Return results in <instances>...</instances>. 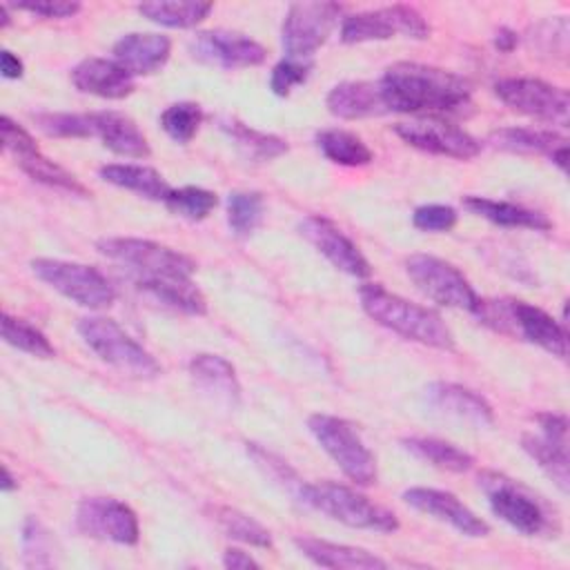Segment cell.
Instances as JSON below:
<instances>
[{"mask_svg": "<svg viewBox=\"0 0 570 570\" xmlns=\"http://www.w3.org/2000/svg\"><path fill=\"white\" fill-rule=\"evenodd\" d=\"M2 338L7 345L27 352L36 358H53L56 356V347L49 343V338L31 323L16 318L11 314H2Z\"/></svg>", "mask_w": 570, "mask_h": 570, "instance_id": "36", "label": "cell"}, {"mask_svg": "<svg viewBox=\"0 0 570 570\" xmlns=\"http://www.w3.org/2000/svg\"><path fill=\"white\" fill-rule=\"evenodd\" d=\"M405 36L412 40H425L430 36L428 20L407 4L379 7L347 16L341 24V40L347 45L370 42V40H390L394 36Z\"/></svg>", "mask_w": 570, "mask_h": 570, "instance_id": "10", "label": "cell"}, {"mask_svg": "<svg viewBox=\"0 0 570 570\" xmlns=\"http://www.w3.org/2000/svg\"><path fill=\"white\" fill-rule=\"evenodd\" d=\"M263 194L232 191L227 198V225L236 236H249L263 220Z\"/></svg>", "mask_w": 570, "mask_h": 570, "instance_id": "38", "label": "cell"}, {"mask_svg": "<svg viewBox=\"0 0 570 570\" xmlns=\"http://www.w3.org/2000/svg\"><path fill=\"white\" fill-rule=\"evenodd\" d=\"M316 147L321 154L345 167H363L374 160L372 149L363 142L361 136L347 131V129H323L316 134Z\"/></svg>", "mask_w": 570, "mask_h": 570, "instance_id": "32", "label": "cell"}, {"mask_svg": "<svg viewBox=\"0 0 570 570\" xmlns=\"http://www.w3.org/2000/svg\"><path fill=\"white\" fill-rule=\"evenodd\" d=\"M94 120V136L102 140L107 149L125 158H147L151 154L145 134L138 125L122 111L105 109L91 111Z\"/></svg>", "mask_w": 570, "mask_h": 570, "instance_id": "25", "label": "cell"}, {"mask_svg": "<svg viewBox=\"0 0 570 570\" xmlns=\"http://www.w3.org/2000/svg\"><path fill=\"white\" fill-rule=\"evenodd\" d=\"M463 205L472 214H476V216H481V218H485V220H490L499 227H512V229L521 227V229H534V232H548L552 227V220L546 214L528 209L523 205L508 203V200L468 196L463 200Z\"/></svg>", "mask_w": 570, "mask_h": 570, "instance_id": "29", "label": "cell"}, {"mask_svg": "<svg viewBox=\"0 0 570 570\" xmlns=\"http://www.w3.org/2000/svg\"><path fill=\"white\" fill-rule=\"evenodd\" d=\"M171 53V40L163 33L134 31L114 45V60L131 76H149L165 67Z\"/></svg>", "mask_w": 570, "mask_h": 570, "instance_id": "21", "label": "cell"}, {"mask_svg": "<svg viewBox=\"0 0 570 570\" xmlns=\"http://www.w3.org/2000/svg\"><path fill=\"white\" fill-rule=\"evenodd\" d=\"M0 16H2V29L9 27L11 18H9V7H7V4H0Z\"/></svg>", "mask_w": 570, "mask_h": 570, "instance_id": "52", "label": "cell"}, {"mask_svg": "<svg viewBox=\"0 0 570 570\" xmlns=\"http://www.w3.org/2000/svg\"><path fill=\"white\" fill-rule=\"evenodd\" d=\"M16 488H18V481L13 479V474L9 472V468L4 465V468H2V483H0V490H2V492H11V490H16Z\"/></svg>", "mask_w": 570, "mask_h": 570, "instance_id": "51", "label": "cell"}, {"mask_svg": "<svg viewBox=\"0 0 570 570\" xmlns=\"http://www.w3.org/2000/svg\"><path fill=\"white\" fill-rule=\"evenodd\" d=\"M0 129H2V145L9 154H13V158L18 156H24V154H31L38 149L33 136L22 127L18 125L16 120H11L7 114L2 116L0 120Z\"/></svg>", "mask_w": 570, "mask_h": 570, "instance_id": "45", "label": "cell"}, {"mask_svg": "<svg viewBox=\"0 0 570 570\" xmlns=\"http://www.w3.org/2000/svg\"><path fill=\"white\" fill-rule=\"evenodd\" d=\"M165 205L176 216H183L189 220H203L216 209L218 196L209 189L187 185L180 189H171L165 198Z\"/></svg>", "mask_w": 570, "mask_h": 570, "instance_id": "39", "label": "cell"}, {"mask_svg": "<svg viewBox=\"0 0 570 570\" xmlns=\"http://www.w3.org/2000/svg\"><path fill=\"white\" fill-rule=\"evenodd\" d=\"M503 312L508 323H512L525 341H530L532 345H539L552 356L566 358L568 334L548 312L525 301H508L503 303Z\"/></svg>", "mask_w": 570, "mask_h": 570, "instance_id": "20", "label": "cell"}, {"mask_svg": "<svg viewBox=\"0 0 570 570\" xmlns=\"http://www.w3.org/2000/svg\"><path fill=\"white\" fill-rule=\"evenodd\" d=\"M31 272L45 285L82 307L102 309L116 301L114 285L91 265L60 258H36L31 261Z\"/></svg>", "mask_w": 570, "mask_h": 570, "instance_id": "7", "label": "cell"}, {"mask_svg": "<svg viewBox=\"0 0 570 570\" xmlns=\"http://www.w3.org/2000/svg\"><path fill=\"white\" fill-rule=\"evenodd\" d=\"M33 120L47 136H56V138H89V136H94L91 114L47 111V114H33Z\"/></svg>", "mask_w": 570, "mask_h": 570, "instance_id": "41", "label": "cell"}, {"mask_svg": "<svg viewBox=\"0 0 570 570\" xmlns=\"http://www.w3.org/2000/svg\"><path fill=\"white\" fill-rule=\"evenodd\" d=\"M98 176L105 183H111L116 187L129 189L138 196H145L149 200H163L171 191L167 180L160 171L147 165H134V163H109L98 169Z\"/></svg>", "mask_w": 570, "mask_h": 570, "instance_id": "30", "label": "cell"}, {"mask_svg": "<svg viewBox=\"0 0 570 570\" xmlns=\"http://www.w3.org/2000/svg\"><path fill=\"white\" fill-rule=\"evenodd\" d=\"M394 134L421 151L459 160H470L481 151V142L474 136L448 120H441L439 116H421L396 122Z\"/></svg>", "mask_w": 570, "mask_h": 570, "instance_id": "12", "label": "cell"}, {"mask_svg": "<svg viewBox=\"0 0 570 570\" xmlns=\"http://www.w3.org/2000/svg\"><path fill=\"white\" fill-rule=\"evenodd\" d=\"M358 301L372 321L396 332L399 336L436 350H454V336L434 309L416 305L379 283L361 285Z\"/></svg>", "mask_w": 570, "mask_h": 570, "instance_id": "2", "label": "cell"}, {"mask_svg": "<svg viewBox=\"0 0 570 570\" xmlns=\"http://www.w3.org/2000/svg\"><path fill=\"white\" fill-rule=\"evenodd\" d=\"M22 550L24 563L29 568H42L53 563V539L36 517H29L22 525Z\"/></svg>", "mask_w": 570, "mask_h": 570, "instance_id": "42", "label": "cell"}, {"mask_svg": "<svg viewBox=\"0 0 570 570\" xmlns=\"http://www.w3.org/2000/svg\"><path fill=\"white\" fill-rule=\"evenodd\" d=\"M191 53L198 60H205L209 65H218L223 69H236V67H256L265 60L267 51L261 42L245 33L225 31V29H212L200 31L191 40Z\"/></svg>", "mask_w": 570, "mask_h": 570, "instance_id": "18", "label": "cell"}, {"mask_svg": "<svg viewBox=\"0 0 570 570\" xmlns=\"http://www.w3.org/2000/svg\"><path fill=\"white\" fill-rule=\"evenodd\" d=\"M488 142L497 149L512 154H539L550 158L561 171L568 165V140L566 136L552 129H532V127H503L490 134Z\"/></svg>", "mask_w": 570, "mask_h": 570, "instance_id": "22", "label": "cell"}, {"mask_svg": "<svg viewBox=\"0 0 570 570\" xmlns=\"http://www.w3.org/2000/svg\"><path fill=\"white\" fill-rule=\"evenodd\" d=\"M341 13H343V7L338 2L289 4L281 27V40H283V49L287 51V58L309 60V56L321 45H325Z\"/></svg>", "mask_w": 570, "mask_h": 570, "instance_id": "9", "label": "cell"}, {"mask_svg": "<svg viewBox=\"0 0 570 570\" xmlns=\"http://www.w3.org/2000/svg\"><path fill=\"white\" fill-rule=\"evenodd\" d=\"M307 428L350 481L358 485L376 481V459L350 421L332 414H312Z\"/></svg>", "mask_w": 570, "mask_h": 570, "instance_id": "6", "label": "cell"}, {"mask_svg": "<svg viewBox=\"0 0 570 570\" xmlns=\"http://www.w3.org/2000/svg\"><path fill=\"white\" fill-rule=\"evenodd\" d=\"M407 452H412L416 459H423L441 470L448 472H465L472 468L474 459L465 450L456 448L454 443L432 439V436H410L401 441Z\"/></svg>", "mask_w": 570, "mask_h": 570, "instance_id": "33", "label": "cell"}, {"mask_svg": "<svg viewBox=\"0 0 570 570\" xmlns=\"http://www.w3.org/2000/svg\"><path fill=\"white\" fill-rule=\"evenodd\" d=\"M312 71V60H298V58H283L281 62L274 65L272 76H269V89L285 98L289 91L307 80Z\"/></svg>", "mask_w": 570, "mask_h": 570, "instance_id": "43", "label": "cell"}, {"mask_svg": "<svg viewBox=\"0 0 570 570\" xmlns=\"http://www.w3.org/2000/svg\"><path fill=\"white\" fill-rule=\"evenodd\" d=\"M298 499L305 505H309L350 528L374 530V532L399 530V519L394 512L370 501L365 494H361L343 483H334V481L303 483L298 490Z\"/></svg>", "mask_w": 570, "mask_h": 570, "instance_id": "3", "label": "cell"}, {"mask_svg": "<svg viewBox=\"0 0 570 570\" xmlns=\"http://www.w3.org/2000/svg\"><path fill=\"white\" fill-rule=\"evenodd\" d=\"M96 247L102 256L127 267L134 274V278H158V276L191 278V274L196 272V263L189 256L147 238L111 236V238H100Z\"/></svg>", "mask_w": 570, "mask_h": 570, "instance_id": "5", "label": "cell"}, {"mask_svg": "<svg viewBox=\"0 0 570 570\" xmlns=\"http://www.w3.org/2000/svg\"><path fill=\"white\" fill-rule=\"evenodd\" d=\"M301 236L316 247L318 254H323L336 269L354 276V278H367L372 274V267L363 252L352 243L332 220L325 216H307L298 225Z\"/></svg>", "mask_w": 570, "mask_h": 570, "instance_id": "17", "label": "cell"}, {"mask_svg": "<svg viewBox=\"0 0 570 570\" xmlns=\"http://www.w3.org/2000/svg\"><path fill=\"white\" fill-rule=\"evenodd\" d=\"M249 454L256 459V463H258L272 479H278V481L287 483V488H289V490H296V494H298L303 481L294 474V470H292L285 461L276 459L274 454L265 452L263 448H256L254 443H252V448H249Z\"/></svg>", "mask_w": 570, "mask_h": 570, "instance_id": "46", "label": "cell"}, {"mask_svg": "<svg viewBox=\"0 0 570 570\" xmlns=\"http://www.w3.org/2000/svg\"><path fill=\"white\" fill-rule=\"evenodd\" d=\"M327 109L332 116L343 118V120H358V118H370V116H381L385 114L379 85L376 82H365V80H347L327 94Z\"/></svg>", "mask_w": 570, "mask_h": 570, "instance_id": "27", "label": "cell"}, {"mask_svg": "<svg viewBox=\"0 0 570 570\" xmlns=\"http://www.w3.org/2000/svg\"><path fill=\"white\" fill-rule=\"evenodd\" d=\"M403 501L414 510L434 517L465 537L479 539L490 534V525L476 517L465 503H461L452 492L434 488H410L403 492Z\"/></svg>", "mask_w": 570, "mask_h": 570, "instance_id": "19", "label": "cell"}, {"mask_svg": "<svg viewBox=\"0 0 570 570\" xmlns=\"http://www.w3.org/2000/svg\"><path fill=\"white\" fill-rule=\"evenodd\" d=\"M537 421L541 434H523L521 445L554 485L568 492V419L563 414L543 412Z\"/></svg>", "mask_w": 570, "mask_h": 570, "instance_id": "15", "label": "cell"}, {"mask_svg": "<svg viewBox=\"0 0 570 570\" xmlns=\"http://www.w3.org/2000/svg\"><path fill=\"white\" fill-rule=\"evenodd\" d=\"M203 122V109L196 102L183 100L169 105L160 114V127L176 142H189Z\"/></svg>", "mask_w": 570, "mask_h": 570, "instance_id": "40", "label": "cell"}, {"mask_svg": "<svg viewBox=\"0 0 570 570\" xmlns=\"http://www.w3.org/2000/svg\"><path fill=\"white\" fill-rule=\"evenodd\" d=\"M85 345L107 365L116 367L120 374L134 379H154L160 374V363L134 341L114 318L85 316L76 325Z\"/></svg>", "mask_w": 570, "mask_h": 570, "instance_id": "4", "label": "cell"}, {"mask_svg": "<svg viewBox=\"0 0 570 570\" xmlns=\"http://www.w3.org/2000/svg\"><path fill=\"white\" fill-rule=\"evenodd\" d=\"M494 94L501 102L530 118L554 125L568 122L570 98L563 87L539 78H501L494 82Z\"/></svg>", "mask_w": 570, "mask_h": 570, "instance_id": "11", "label": "cell"}, {"mask_svg": "<svg viewBox=\"0 0 570 570\" xmlns=\"http://www.w3.org/2000/svg\"><path fill=\"white\" fill-rule=\"evenodd\" d=\"M376 85L385 114H452L468 107L472 94L465 78L421 62H394Z\"/></svg>", "mask_w": 570, "mask_h": 570, "instance_id": "1", "label": "cell"}, {"mask_svg": "<svg viewBox=\"0 0 570 570\" xmlns=\"http://www.w3.org/2000/svg\"><path fill=\"white\" fill-rule=\"evenodd\" d=\"M423 401L428 410L441 419L456 421L461 425H470L474 430L492 428L494 412L492 405L476 392L456 385V383H430L423 392Z\"/></svg>", "mask_w": 570, "mask_h": 570, "instance_id": "16", "label": "cell"}, {"mask_svg": "<svg viewBox=\"0 0 570 570\" xmlns=\"http://www.w3.org/2000/svg\"><path fill=\"white\" fill-rule=\"evenodd\" d=\"M405 272L416 289H421L434 303L479 314L481 298L452 263L430 254H412L405 258Z\"/></svg>", "mask_w": 570, "mask_h": 570, "instance_id": "8", "label": "cell"}, {"mask_svg": "<svg viewBox=\"0 0 570 570\" xmlns=\"http://www.w3.org/2000/svg\"><path fill=\"white\" fill-rule=\"evenodd\" d=\"M134 283L147 296H151L154 301L176 312H185L194 316H200L207 312V301L203 292L191 283V278L158 276V278H134Z\"/></svg>", "mask_w": 570, "mask_h": 570, "instance_id": "28", "label": "cell"}, {"mask_svg": "<svg viewBox=\"0 0 570 570\" xmlns=\"http://www.w3.org/2000/svg\"><path fill=\"white\" fill-rule=\"evenodd\" d=\"M189 376L194 385L209 396L214 403L225 407H238L240 403V383L236 379L234 365L220 354H196L189 361Z\"/></svg>", "mask_w": 570, "mask_h": 570, "instance_id": "24", "label": "cell"}, {"mask_svg": "<svg viewBox=\"0 0 570 570\" xmlns=\"http://www.w3.org/2000/svg\"><path fill=\"white\" fill-rule=\"evenodd\" d=\"M223 566L232 570H243V568H258V561L238 548H227L223 552Z\"/></svg>", "mask_w": 570, "mask_h": 570, "instance_id": "49", "label": "cell"}, {"mask_svg": "<svg viewBox=\"0 0 570 570\" xmlns=\"http://www.w3.org/2000/svg\"><path fill=\"white\" fill-rule=\"evenodd\" d=\"M16 163L36 183H42V185L53 187V189H62V191L73 194V196H89L87 187L71 171H67L65 167H60L58 163L47 158L40 149L31 151V154H24V156H18Z\"/></svg>", "mask_w": 570, "mask_h": 570, "instance_id": "35", "label": "cell"}, {"mask_svg": "<svg viewBox=\"0 0 570 570\" xmlns=\"http://www.w3.org/2000/svg\"><path fill=\"white\" fill-rule=\"evenodd\" d=\"M71 82L82 94H91L107 100L127 98L134 91V76L125 71L116 60L85 58L71 69Z\"/></svg>", "mask_w": 570, "mask_h": 570, "instance_id": "23", "label": "cell"}, {"mask_svg": "<svg viewBox=\"0 0 570 570\" xmlns=\"http://www.w3.org/2000/svg\"><path fill=\"white\" fill-rule=\"evenodd\" d=\"M220 129L234 140L238 151L245 158L254 160V163L274 160V158H278L287 151V142L283 138H278L274 134L252 129V127H247L245 122H240L236 118H223Z\"/></svg>", "mask_w": 570, "mask_h": 570, "instance_id": "31", "label": "cell"}, {"mask_svg": "<svg viewBox=\"0 0 570 570\" xmlns=\"http://www.w3.org/2000/svg\"><path fill=\"white\" fill-rule=\"evenodd\" d=\"M492 512L514 530L534 537L546 528V512L534 497L501 474H488L483 481Z\"/></svg>", "mask_w": 570, "mask_h": 570, "instance_id": "14", "label": "cell"}, {"mask_svg": "<svg viewBox=\"0 0 570 570\" xmlns=\"http://www.w3.org/2000/svg\"><path fill=\"white\" fill-rule=\"evenodd\" d=\"M214 519L220 525V530L240 541V543H249L256 548H269L272 546V534L267 528H263L256 519H252L249 514L229 508V505H216L214 508Z\"/></svg>", "mask_w": 570, "mask_h": 570, "instance_id": "37", "label": "cell"}, {"mask_svg": "<svg viewBox=\"0 0 570 570\" xmlns=\"http://www.w3.org/2000/svg\"><path fill=\"white\" fill-rule=\"evenodd\" d=\"M517 42H519L517 31H512V29H508V27H501V29L497 31V36H494V47H497L499 51H503V53H510V51L517 47Z\"/></svg>", "mask_w": 570, "mask_h": 570, "instance_id": "50", "label": "cell"}, {"mask_svg": "<svg viewBox=\"0 0 570 570\" xmlns=\"http://www.w3.org/2000/svg\"><path fill=\"white\" fill-rule=\"evenodd\" d=\"M138 13H142L147 20L158 22L163 27H174V29H189L203 22L214 4L212 2H169V0H154V2H142L136 7Z\"/></svg>", "mask_w": 570, "mask_h": 570, "instance_id": "34", "label": "cell"}, {"mask_svg": "<svg viewBox=\"0 0 570 570\" xmlns=\"http://www.w3.org/2000/svg\"><path fill=\"white\" fill-rule=\"evenodd\" d=\"M296 548L316 566L321 568H336V570H383L387 563L356 546H345V543H334L316 537H296L294 539Z\"/></svg>", "mask_w": 570, "mask_h": 570, "instance_id": "26", "label": "cell"}, {"mask_svg": "<svg viewBox=\"0 0 570 570\" xmlns=\"http://www.w3.org/2000/svg\"><path fill=\"white\" fill-rule=\"evenodd\" d=\"M456 209L450 205H421L412 214V225L421 232H450L456 225Z\"/></svg>", "mask_w": 570, "mask_h": 570, "instance_id": "44", "label": "cell"}, {"mask_svg": "<svg viewBox=\"0 0 570 570\" xmlns=\"http://www.w3.org/2000/svg\"><path fill=\"white\" fill-rule=\"evenodd\" d=\"M20 11H29L42 18H71L73 13L80 11L78 2H69V0H36V2H16L13 4Z\"/></svg>", "mask_w": 570, "mask_h": 570, "instance_id": "47", "label": "cell"}, {"mask_svg": "<svg viewBox=\"0 0 570 570\" xmlns=\"http://www.w3.org/2000/svg\"><path fill=\"white\" fill-rule=\"evenodd\" d=\"M0 73L7 80H18L24 73V65H22V60L13 51L2 49V53H0Z\"/></svg>", "mask_w": 570, "mask_h": 570, "instance_id": "48", "label": "cell"}, {"mask_svg": "<svg viewBox=\"0 0 570 570\" xmlns=\"http://www.w3.org/2000/svg\"><path fill=\"white\" fill-rule=\"evenodd\" d=\"M78 528L96 539L134 546L140 537L136 512L111 497H87L76 508Z\"/></svg>", "mask_w": 570, "mask_h": 570, "instance_id": "13", "label": "cell"}]
</instances>
